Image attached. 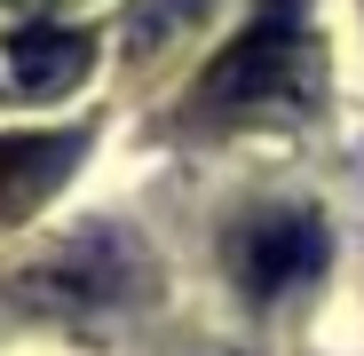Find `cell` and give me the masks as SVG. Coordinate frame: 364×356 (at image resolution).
I'll use <instances>...</instances> for the list:
<instances>
[{"label":"cell","instance_id":"3","mask_svg":"<svg viewBox=\"0 0 364 356\" xmlns=\"http://www.w3.org/2000/svg\"><path fill=\"white\" fill-rule=\"evenodd\" d=\"M80 151H87L80 127H16V135H0V230L32 222L55 190H64Z\"/></svg>","mask_w":364,"mask_h":356},{"label":"cell","instance_id":"1","mask_svg":"<svg viewBox=\"0 0 364 356\" xmlns=\"http://www.w3.org/2000/svg\"><path fill=\"white\" fill-rule=\"evenodd\" d=\"M301 48H309V24H301V9H262L246 32H237L214 64L198 72L191 103L198 111H254V103H285L301 87Z\"/></svg>","mask_w":364,"mask_h":356},{"label":"cell","instance_id":"2","mask_svg":"<svg viewBox=\"0 0 364 356\" xmlns=\"http://www.w3.org/2000/svg\"><path fill=\"white\" fill-rule=\"evenodd\" d=\"M325 269V230L317 214H262L230 237V277L254 293V301H277V293L309 285Z\"/></svg>","mask_w":364,"mask_h":356},{"label":"cell","instance_id":"4","mask_svg":"<svg viewBox=\"0 0 364 356\" xmlns=\"http://www.w3.org/2000/svg\"><path fill=\"white\" fill-rule=\"evenodd\" d=\"M9 87L32 95V103H55V95H72L87 72H95V40L72 32V24H24L9 48Z\"/></svg>","mask_w":364,"mask_h":356},{"label":"cell","instance_id":"5","mask_svg":"<svg viewBox=\"0 0 364 356\" xmlns=\"http://www.w3.org/2000/svg\"><path fill=\"white\" fill-rule=\"evenodd\" d=\"M191 9H198V0H143L135 24H127V48H135V55H151V48H159V32H182V24H191Z\"/></svg>","mask_w":364,"mask_h":356}]
</instances>
